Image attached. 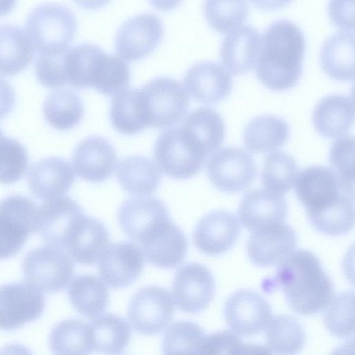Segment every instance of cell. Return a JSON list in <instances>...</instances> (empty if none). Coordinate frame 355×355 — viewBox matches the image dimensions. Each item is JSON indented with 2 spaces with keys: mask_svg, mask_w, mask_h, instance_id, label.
Masks as SVG:
<instances>
[{
  "mask_svg": "<svg viewBox=\"0 0 355 355\" xmlns=\"http://www.w3.org/2000/svg\"><path fill=\"white\" fill-rule=\"evenodd\" d=\"M305 51L304 35L296 24L284 19L273 22L261 37L257 77L273 91L292 88L301 77Z\"/></svg>",
  "mask_w": 355,
  "mask_h": 355,
  "instance_id": "obj_1",
  "label": "cell"
},
{
  "mask_svg": "<svg viewBox=\"0 0 355 355\" xmlns=\"http://www.w3.org/2000/svg\"><path fill=\"white\" fill-rule=\"evenodd\" d=\"M278 265L276 282L295 312L311 315L327 306L334 297L333 284L313 253L298 250Z\"/></svg>",
  "mask_w": 355,
  "mask_h": 355,
  "instance_id": "obj_2",
  "label": "cell"
},
{
  "mask_svg": "<svg viewBox=\"0 0 355 355\" xmlns=\"http://www.w3.org/2000/svg\"><path fill=\"white\" fill-rule=\"evenodd\" d=\"M198 139L182 124L159 135L154 146L159 168L175 179H188L197 174L207 156Z\"/></svg>",
  "mask_w": 355,
  "mask_h": 355,
  "instance_id": "obj_3",
  "label": "cell"
},
{
  "mask_svg": "<svg viewBox=\"0 0 355 355\" xmlns=\"http://www.w3.org/2000/svg\"><path fill=\"white\" fill-rule=\"evenodd\" d=\"M297 175L295 192L306 208L309 220L354 199V188L343 184L338 175L327 166H309Z\"/></svg>",
  "mask_w": 355,
  "mask_h": 355,
  "instance_id": "obj_4",
  "label": "cell"
},
{
  "mask_svg": "<svg viewBox=\"0 0 355 355\" xmlns=\"http://www.w3.org/2000/svg\"><path fill=\"white\" fill-rule=\"evenodd\" d=\"M25 28L37 52L50 53L69 47L77 31V21L66 6L48 3L29 13Z\"/></svg>",
  "mask_w": 355,
  "mask_h": 355,
  "instance_id": "obj_5",
  "label": "cell"
},
{
  "mask_svg": "<svg viewBox=\"0 0 355 355\" xmlns=\"http://www.w3.org/2000/svg\"><path fill=\"white\" fill-rule=\"evenodd\" d=\"M139 91L148 128H168L187 114L189 96L182 85L174 78H154Z\"/></svg>",
  "mask_w": 355,
  "mask_h": 355,
  "instance_id": "obj_6",
  "label": "cell"
},
{
  "mask_svg": "<svg viewBox=\"0 0 355 355\" xmlns=\"http://www.w3.org/2000/svg\"><path fill=\"white\" fill-rule=\"evenodd\" d=\"M39 207L31 199L12 195L0 201V259L21 250L37 229Z\"/></svg>",
  "mask_w": 355,
  "mask_h": 355,
  "instance_id": "obj_7",
  "label": "cell"
},
{
  "mask_svg": "<svg viewBox=\"0 0 355 355\" xmlns=\"http://www.w3.org/2000/svg\"><path fill=\"white\" fill-rule=\"evenodd\" d=\"M22 270L26 282L45 293H55L68 286L74 265L64 250L47 245L29 251Z\"/></svg>",
  "mask_w": 355,
  "mask_h": 355,
  "instance_id": "obj_8",
  "label": "cell"
},
{
  "mask_svg": "<svg viewBox=\"0 0 355 355\" xmlns=\"http://www.w3.org/2000/svg\"><path fill=\"white\" fill-rule=\"evenodd\" d=\"M209 157L207 173L211 182L225 193H236L248 189L257 175L252 157L237 146L222 148Z\"/></svg>",
  "mask_w": 355,
  "mask_h": 355,
  "instance_id": "obj_9",
  "label": "cell"
},
{
  "mask_svg": "<svg viewBox=\"0 0 355 355\" xmlns=\"http://www.w3.org/2000/svg\"><path fill=\"white\" fill-rule=\"evenodd\" d=\"M174 302L170 293L157 286L138 290L128 307V318L135 330L146 335L164 331L173 320Z\"/></svg>",
  "mask_w": 355,
  "mask_h": 355,
  "instance_id": "obj_10",
  "label": "cell"
},
{
  "mask_svg": "<svg viewBox=\"0 0 355 355\" xmlns=\"http://www.w3.org/2000/svg\"><path fill=\"white\" fill-rule=\"evenodd\" d=\"M44 306L41 291L27 282L0 286V330H14L37 320Z\"/></svg>",
  "mask_w": 355,
  "mask_h": 355,
  "instance_id": "obj_11",
  "label": "cell"
},
{
  "mask_svg": "<svg viewBox=\"0 0 355 355\" xmlns=\"http://www.w3.org/2000/svg\"><path fill=\"white\" fill-rule=\"evenodd\" d=\"M164 34L161 19L143 13L125 21L115 36V49L123 59L134 62L149 55L160 44Z\"/></svg>",
  "mask_w": 355,
  "mask_h": 355,
  "instance_id": "obj_12",
  "label": "cell"
},
{
  "mask_svg": "<svg viewBox=\"0 0 355 355\" xmlns=\"http://www.w3.org/2000/svg\"><path fill=\"white\" fill-rule=\"evenodd\" d=\"M224 317L235 334L249 336L263 331L272 319V308L258 293L242 289L232 294L224 306Z\"/></svg>",
  "mask_w": 355,
  "mask_h": 355,
  "instance_id": "obj_13",
  "label": "cell"
},
{
  "mask_svg": "<svg viewBox=\"0 0 355 355\" xmlns=\"http://www.w3.org/2000/svg\"><path fill=\"white\" fill-rule=\"evenodd\" d=\"M85 216L79 204L71 198L46 200L39 207L37 232L47 245L64 250L70 236Z\"/></svg>",
  "mask_w": 355,
  "mask_h": 355,
  "instance_id": "obj_14",
  "label": "cell"
},
{
  "mask_svg": "<svg viewBox=\"0 0 355 355\" xmlns=\"http://www.w3.org/2000/svg\"><path fill=\"white\" fill-rule=\"evenodd\" d=\"M178 307L189 313H199L211 302L215 281L211 272L200 263H188L179 268L171 287Z\"/></svg>",
  "mask_w": 355,
  "mask_h": 355,
  "instance_id": "obj_15",
  "label": "cell"
},
{
  "mask_svg": "<svg viewBox=\"0 0 355 355\" xmlns=\"http://www.w3.org/2000/svg\"><path fill=\"white\" fill-rule=\"evenodd\" d=\"M297 243V234L291 226L273 224L252 231L246 245L247 254L257 266H272L290 256Z\"/></svg>",
  "mask_w": 355,
  "mask_h": 355,
  "instance_id": "obj_16",
  "label": "cell"
},
{
  "mask_svg": "<svg viewBox=\"0 0 355 355\" xmlns=\"http://www.w3.org/2000/svg\"><path fill=\"white\" fill-rule=\"evenodd\" d=\"M144 257L141 248L133 242L121 241L109 245L98 261L99 275L111 288L127 287L141 273Z\"/></svg>",
  "mask_w": 355,
  "mask_h": 355,
  "instance_id": "obj_17",
  "label": "cell"
},
{
  "mask_svg": "<svg viewBox=\"0 0 355 355\" xmlns=\"http://www.w3.org/2000/svg\"><path fill=\"white\" fill-rule=\"evenodd\" d=\"M117 217L121 230L137 244L157 225L171 219L165 204L157 198L147 196L123 202Z\"/></svg>",
  "mask_w": 355,
  "mask_h": 355,
  "instance_id": "obj_18",
  "label": "cell"
},
{
  "mask_svg": "<svg viewBox=\"0 0 355 355\" xmlns=\"http://www.w3.org/2000/svg\"><path fill=\"white\" fill-rule=\"evenodd\" d=\"M148 262L161 268H173L184 259L187 240L171 219L156 226L139 243Z\"/></svg>",
  "mask_w": 355,
  "mask_h": 355,
  "instance_id": "obj_19",
  "label": "cell"
},
{
  "mask_svg": "<svg viewBox=\"0 0 355 355\" xmlns=\"http://www.w3.org/2000/svg\"><path fill=\"white\" fill-rule=\"evenodd\" d=\"M241 227L236 216L225 210L213 211L195 227L193 240L202 253L216 256L225 253L236 241Z\"/></svg>",
  "mask_w": 355,
  "mask_h": 355,
  "instance_id": "obj_20",
  "label": "cell"
},
{
  "mask_svg": "<svg viewBox=\"0 0 355 355\" xmlns=\"http://www.w3.org/2000/svg\"><path fill=\"white\" fill-rule=\"evenodd\" d=\"M72 163L80 178L91 182H101L114 171L117 155L113 146L106 139L90 136L77 146Z\"/></svg>",
  "mask_w": 355,
  "mask_h": 355,
  "instance_id": "obj_21",
  "label": "cell"
},
{
  "mask_svg": "<svg viewBox=\"0 0 355 355\" xmlns=\"http://www.w3.org/2000/svg\"><path fill=\"white\" fill-rule=\"evenodd\" d=\"M184 84L191 96L205 104H215L226 98L232 90L229 72L216 62L204 61L190 67Z\"/></svg>",
  "mask_w": 355,
  "mask_h": 355,
  "instance_id": "obj_22",
  "label": "cell"
},
{
  "mask_svg": "<svg viewBox=\"0 0 355 355\" xmlns=\"http://www.w3.org/2000/svg\"><path fill=\"white\" fill-rule=\"evenodd\" d=\"M288 213L287 203L280 194L254 189L243 198L238 210L241 225L250 231L284 223Z\"/></svg>",
  "mask_w": 355,
  "mask_h": 355,
  "instance_id": "obj_23",
  "label": "cell"
},
{
  "mask_svg": "<svg viewBox=\"0 0 355 355\" xmlns=\"http://www.w3.org/2000/svg\"><path fill=\"white\" fill-rule=\"evenodd\" d=\"M75 179L69 162L59 157H49L31 167L28 184L33 196L46 200L63 196L70 190Z\"/></svg>",
  "mask_w": 355,
  "mask_h": 355,
  "instance_id": "obj_24",
  "label": "cell"
},
{
  "mask_svg": "<svg viewBox=\"0 0 355 355\" xmlns=\"http://www.w3.org/2000/svg\"><path fill=\"white\" fill-rule=\"evenodd\" d=\"M261 48L259 33L250 26H242L225 37L220 51L225 69L235 76L249 72L256 64Z\"/></svg>",
  "mask_w": 355,
  "mask_h": 355,
  "instance_id": "obj_25",
  "label": "cell"
},
{
  "mask_svg": "<svg viewBox=\"0 0 355 355\" xmlns=\"http://www.w3.org/2000/svg\"><path fill=\"white\" fill-rule=\"evenodd\" d=\"M110 245V235L105 225L87 215L80 221L67 241L64 250L76 262L94 265Z\"/></svg>",
  "mask_w": 355,
  "mask_h": 355,
  "instance_id": "obj_26",
  "label": "cell"
},
{
  "mask_svg": "<svg viewBox=\"0 0 355 355\" xmlns=\"http://www.w3.org/2000/svg\"><path fill=\"white\" fill-rule=\"evenodd\" d=\"M354 119L353 98L343 94H331L321 99L313 112L316 131L326 138L340 137L352 126Z\"/></svg>",
  "mask_w": 355,
  "mask_h": 355,
  "instance_id": "obj_27",
  "label": "cell"
},
{
  "mask_svg": "<svg viewBox=\"0 0 355 355\" xmlns=\"http://www.w3.org/2000/svg\"><path fill=\"white\" fill-rule=\"evenodd\" d=\"M87 81L89 88L105 96H114L128 87L130 67L123 58L100 49L91 61Z\"/></svg>",
  "mask_w": 355,
  "mask_h": 355,
  "instance_id": "obj_28",
  "label": "cell"
},
{
  "mask_svg": "<svg viewBox=\"0 0 355 355\" xmlns=\"http://www.w3.org/2000/svg\"><path fill=\"white\" fill-rule=\"evenodd\" d=\"M354 35L353 31L338 32L324 42L320 62L332 79L353 81L354 78Z\"/></svg>",
  "mask_w": 355,
  "mask_h": 355,
  "instance_id": "obj_29",
  "label": "cell"
},
{
  "mask_svg": "<svg viewBox=\"0 0 355 355\" xmlns=\"http://www.w3.org/2000/svg\"><path fill=\"white\" fill-rule=\"evenodd\" d=\"M116 177L125 191L139 196L154 193L162 180L157 165L140 155H130L121 159L117 167Z\"/></svg>",
  "mask_w": 355,
  "mask_h": 355,
  "instance_id": "obj_30",
  "label": "cell"
},
{
  "mask_svg": "<svg viewBox=\"0 0 355 355\" xmlns=\"http://www.w3.org/2000/svg\"><path fill=\"white\" fill-rule=\"evenodd\" d=\"M33 56V45L24 30L12 24L0 25V75L21 73Z\"/></svg>",
  "mask_w": 355,
  "mask_h": 355,
  "instance_id": "obj_31",
  "label": "cell"
},
{
  "mask_svg": "<svg viewBox=\"0 0 355 355\" xmlns=\"http://www.w3.org/2000/svg\"><path fill=\"white\" fill-rule=\"evenodd\" d=\"M289 135L288 125L284 119L274 115H261L245 126L243 142L249 151L268 153L286 144Z\"/></svg>",
  "mask_w": 355,
  "mask_h": 355,
  "instance_id": "obj_32",
  "label": "cell"
},
{
  "mask_svg": "<svg viewBox=\"0 0 355 355\" xmlns=\"http://www.w3.org/2000/svg\"><path fill=\"white\" fill-rule=\"evenodd\" d=\"M67 294L74 309L89 319L103 314L107 306L108 289L101 279L93 275L76 277L69 286Z\"/></svg>",
  "mask_w": 355,
  "mask_h": 355,
  "instance_id": "obj_33",
  "label": "cell"
},
{
  "mask_svg": "<svg viewBox=\"0 0 355 355\" xmlns=\"http://www.w3.org/2000/svg\"><path fill=\"white\" fill-rule=\"evenodd\" d=\"M93 351L99 354H119L128 345L131 329L123 318L113 314H101L89 323Z\"/></svg>",
  "mask_w": 355,
  "mask_h": 355,
  "instance_id": "obj_34",
  "label": "cell"
},
{
  "mask_svg": "<svg viewBox=\"0 0 355 355\" xmlns=\"http://www.w3.org/2000/svg\"><path fill=\"white\" fill-rule=\"evenodd\" d=\"M110 118L113 128L119 132L133 135L148 128L145 118L139 89H125L112 98Z\"/></svg>",
  "mask_w": 355,
  "mask_h": 355,
  "instance_id": "obj_35",
  "label": "cell"
},
{
  "mask_svg": "<svg viewBox=\"0 0 355 355\" xmlns=\"http://www.w3.org/2000/svg\"><path fill=\"white\" fill-rule=\"evenodd\" d=\"M43 110L49 124L60 130L73 128L80 123L84 114L80 97L68 89H58L49 94Z\"/></svg>",
  "mask_w": 355,
  "mask_h": 355,
  "instance_id": "obj_36",
  "label": "cell"
},
{
  "mask_svg": "<svg viewBox=\"0 0 355 355\" xmlns=\"http://www.w3.org/2000/svg\"><path fill=\"white\" fill-rule=\"evenodd\" d=\"M51 350L55 354H89L93 352L89 323L78 319L65 320L51 330Z\"/></svg>",
  "mask_w": 355,
  "mask_h": 355,
  "instance_id": "obj_37",
  "label": "cell"
},
{
  "mask_svg": "<svg viewBox=\"0 0 355 355\" xmlns=\"http://www.w3.org/2000/svg\"><path fill=\"white\" fill-rule=\"evenodd\" d=\"M266 342L270 350L280 354L298 353L306 341L305 331L292 315H280L272 318L267 326Z\"/></svg>",
  "mask_w": 355,
  "mask_h": 355,
  "instance_id": "obj_38",
  "label": "cell"
},
{
  "mask_svg": "<svg viewBox=\"0 0 355 355\" xmlns=\"http://www.w3.org/2000/svg\"><path fill=\"white\" fill-rule=\"evenodd\" d=\"M201 143L207 155L215 152L225 138L223 118L209 107H198L191 111L182 123Z\"/></svg>",
  "mask_w": 355,
  "mask_h": 355,
  "instance_id": "obj_39",
  "label": "cell"
},
{
  "mask_svg": "<svg viewBox=\"0 0 355 355\" xmlns=\"http://www.w3.org/2000/svg\"><path fill=\"white\" fill-rule=\"evenodd\" d=\"M297 175V164L291 155L277 151L266 157L262 183L268 191L280 195L287 193L294 186Z\"/></svg>",
  "mask_w": 355,
  "mask_h": 355,
  "instance_id": "obj_40",
  "label": "cell"
},
{
  "mask_svg": "<svg viewBox=\"0 0 355 355\" xmlns=\"http://www.w3.org/2000/svg\"><path fill=\"white\" fill-rule=\"evenodd\" d=\"M203 10L209 25L221 33L241 26L247 17V0H205Z\"/></svg>",
  "mask_w": 355,
  "mask_h": 355,
  "instance_id": "obj_41",
  "label": "cell"
},
{
  "mask_svg": "<svg viewBox=\"0 0 355 355\" xmlns=\"http://www.w3.org/2000/svg\"><path fill=\"white\" fill-rule=\"evenodd\" d=\"M206 338L204 330L196 323L178 321L165 332L162 344L164 354H200Z\"/></svg>",
  "mask_w": 355,
  "mask_h": 355,
  "instance_id": "obj_42",
  "label": "cell"
},
{
  "mask_svg": "<svg viewBox=\"0 0 355 355\" xmlns=\"http://www.w3.org/2000/svg\"><path fill=\"white\" fill-rule=\"evenodd\" d=\"M324 314V322L334 336L346 338L354 334V292L348 291L334 296Z\"/></svg>",
  "mask_w": 355,
  "mask_h": 355,
  "instance_id": "obj_43",
  "label": "cell"
},
{
  "mask_svg": "<svg viewBox=\"0 0 355 355\" xmlns=\"http://www.w3.org/2000/svg\"><path fill=\"white\" fill-rule=\"evenodd\" d=\"M28 161L24 146L6 137L0 129V183L10 184L19 180L28 169Z\"/></svg>",
  "mask_w": 355,
  "mask_h": 355,
  "instance_id": "obj_44",
  "label": "cell"
},
{
  "mask_svg": "<svg viewBox=\"0 0 355 355\" xmlns=\"http://www.w3.org/2000/svg\"><path fill=\"white\" fill-rule=\"evenodd\" d=\"M263 345H245L233 332L222 331L206 336L200 354H270Z\"/></svg>",
  "mask_w": 355,
  "mask_h": 355,
  "instance_id": "obj_45",
  "label": "cell"
},
{
  "mask_svg": "<svg viewBox=\"0 0 355 355\" xmlns=\"http://www.w3.org/2000/svg\"><path fill=\"white\" fill-rule=\"evenodd\" d=\"M331 169L345 185L354 188V139L343 136L337 139L330 149Z\"/></svg>",
  "mask_w": 355,
  "mask_h": 355,
  "instance_id": "obj_46",
  "label": "cell"
},
{
  "mask_svg": "<svg viewBox=\"0 0 355 355\" xmlns=\"http://www.w3.org/2000/svg\"><path fill=\"white\" fill-rule=\"evenodd\" d=\"M328 15L332 24L343 31H354V0H329Z\"/></svg>",
  "mask_w": 355,
  "mask_h": 355,
  "instance_id": "obj_47",
  "label": "cell"
},
{
  "mask_svg": "<svg viewBox=\"0 0 355 355\" xmlns=\"http://www.w3.org/2000/svg\"><path fill=\"white\" fill-rule=\"evenodd\" d=\"M15 103V92L9 83L0 78V120L12 110Z\"/></svg>",
  "mask_w": 355,
  "mask_h": 355,
  "instance_id": "obj_48",
  "label": "cell"
},
{
  "mask_svg": "<svg viewBox=\"0 0 355 355\" xmlns=\"http://www.w3.org/2000/svg\"><path fill=\"white\" fill-rule=\"evenodd\" d=\"M257 8L265 10H278L289 4L293 0H250Z\"/></svg>",
  "mask_w": 355,
  "mask_h": 355,
  "instance_id": "obj_49",
  "label": "cell"
},
{
  "mask_svg": "<svg viewBox=\"0 0 355 355\" xmlns=\"http://www.w3.org/2000/svg\"><path fill=\"white\" fill-rule=\"evenodd\" d=\"M80 8L88 10H96L103 8L111 0H72Z\"/></svg>",
  "mask_w": 355,
  "mask_h": 355,
  "instance_id": "obj_50",
  "label": "cell"
},
{
  "mask_svg": "<svg viewBox=\"0 0 355 355\" xmlns=\"http://www.w3.org/2000/svg\"><path fill=\"white\" fill-rule=\"evenodd\" d=\"M183 0H148L149 3L157 10L170 11L176 8Z\"/></svg>",
  "mask_w": 355,
  "mask_h": 355,
  "instance_id": "obj_51",
  "label": "cell"
},
{
  "mask_svg": "<svg viewBox=\"0 0 355 355\" xmlns=\"http://www.w3.org/2000/svg\"><path fill=\"white\" fill-rule=\"evenodd\" d=\"M16 0H0V17L9 13L15 7Z\"/></svg>",
  "mask_w": 355,
  "mask_h": 355,
  "instance_id": "obj_52",
  "label": "cell"
}]
</instances>
